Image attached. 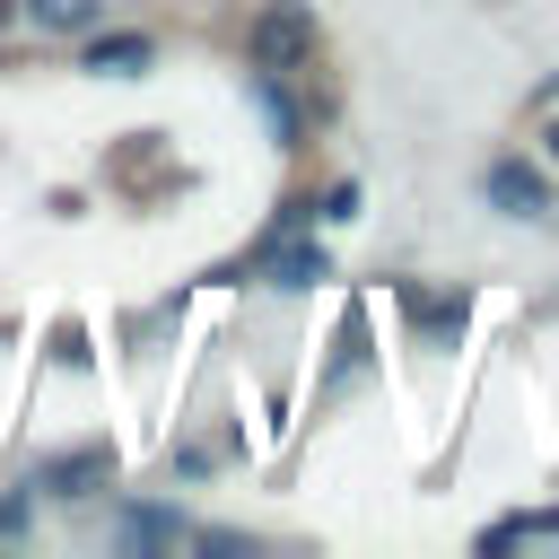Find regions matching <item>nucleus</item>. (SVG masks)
Instances as JSON below:
<instances>
[{
    "instance_id": "f257e3e1",
    "label": "nucleus",
    "mask_w": 559,
    "mask_h": 559,
    "mask_svg": "<svg viewBox=\"0 0 559 559\" xmlns=\"http://www.w3.org/2000/svg\"><path fill=\"white\" fill-rule=\"evenodd\" d=\"M245 52H253L262 79H297V70H314V9H306V0H271V9L253 17Z\"/></svg>"
},
{
    "instance_id": "f03ea898",
    "label": "nucleus",
    "mask_w": 559,
    "mask_h": 559,
    "mask_svg": "<svg viewBox=\"0 0 559 559\" xmlns=\"http://www.w3.org/2000/svg\"><path fill=\"white\" fill-rule=\"evenodd\" d=\"M114 480V454L105 445H79V454H52L44 472H35V489H52V498H96Z\"/></svg>"
},
{
    "instance_id": "7ed1b4c3",
    "label": "nucleus",
    "mask_w": 559,
    "mask_h": 559,
    "mask_svg": "<svg viewBox=\"0 0 559 559\" xmlns=\"http://www.w3.org/2000/svg\"><path fill=\"white\" fill-rule=\"evenodd\" d=\"M489 201H498L507 218H542V210H550V183H542L524 157H498V166H489Z\"/></svg>"
},
{
    "instance_id": "20e7f679",
    "label": "nucleus",
    "mask_w": 559,
    "mask_h": 559,
    "mask_svg": "<svg viewBox=\"0 0 559 559\" xmlns=\"http://www.w3.org/2000/svg\"><path fill=\"white\" fill-rule=\"evenodd\" d=\"M148 61H157L148 35H96V44H87V70H105V79H140Z\"/></svg>"
},
{
    "instance_id": "39448f33",
    "label": "nucleus",
    "mask_w": 559,
    "mask_h": 559,
    "mask_svg": "<svg viewBox=\"0 0 559 559\" xmlns=\"http://www.w3.org/2000/svg\"><path fill=\"white\" fill-rule=\"evenodd\" d=\"M271 280H280V288H314V280H323V253H314V245H280V253H271Z\"/></svg>"
},
{
    "instance_id": "423d86ee",
    "label": "nucleus",
    "mask_w": 559,
    "mask_h": 559,
    "mask_svg": "<svg viewBox=\"0 0 559 559\" xmlns=\"http://www.w3.org/2000/svg\"><path fill=\"white\" fill-rule=\"evenodd\" d=\"M411 323H419L428 341H454V332H463V297H411Z\"/></svg>"
},
{
    "instance_id": "0eeeda50",
    "label": "nucleus",
    "mask_w": 559,
    "mask_h": 559,
    "mask_svg": "<svg viewBox=\"0 0 559 559\" xmlns=\"http://www.w3.org/2000/svg\"><path fill=\"white\" fill-rule=\"evenodd\" d=\"M122 542H183V524H175V515H131Z\"/></svg>"
},
{
    "instance_id": "6e6552de",
    "label": "nucleus",
    "mask_w": 559,
    "mask_h": 559,
    "mask_svg": "<svg viewBox=\"0 0 559 559\" xmlns=\"http://www.w3.org/2000/svg\"><path fill=\"white\" fill-rule=\"evenodd\" d=\"M26 9H35L44 26H79V17H87V0H26Z\"/></svg>"
},
{
    "instance_id": "1a4fd4ad",
    "label": "nucleus",
    "mask_w": 559,
    "mask_h": 559,
    "mask_svg": "<svg viewBox=\"0 0 559 559\" xmlns=\"http://www.w3.org/2000/svg\"><path fill=\"white\" fill-rule=\"evenodd\" d=\"M17 524H26V515H17V507H9V498H0V542H9V533H17Z\"/></svg>"
},
{
    "instance_id": "9d476101",
    "label": "nucleus",
    "mask_w": 559,
    "mask_h": 559,
    "mask_svg": "<svg viewBox=\"0 0 559 559\" xmlns=\"http://www.w3.org/2000/svg\"><path fill=\"white\" fill-rule=\"evenodd\" d=\"M550 157H559V122H550Z\"/></svg>"
}]
</instances>
